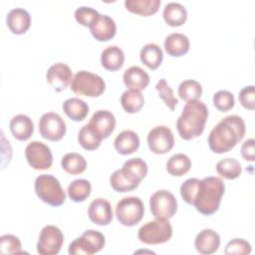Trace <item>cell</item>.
I'll return each mask as SVG.
<instances>
[{
    "instance_id": "cell-1",
    "label": "cell",
    "mask_w": 255,
    "mask_h": 255,
    "mask_svg": "<svg viewBox=\"0 0 255 255\" xmlns=\"http://www.w3.org/2000/svg\"><path fill=\"white\" fill-rule=\"evenodd\" d=\"M245 131V123L241 117L227 116L211 129L208 136L209 147L215 153L227 152L243 138Z\"/></svg>"
},
{
    "instance_id": "cell-2",
    "label": "cell",
    "mask_w": 255,
    "mask_h": 255,
    "mask_svg": "<svg viewBox=\"0 0 255 255\" xmlns=\"http://www.w3.org/2000/svg\"><path fill=\"white\" fill-rule=\"evenodd\" d=\"M207 118L208 110L203 102L199 100L187 102L176 122L178 134L185 140L199 136L204 130Z\"/></svg>"
},
{
    "instance_id": "cell-3",
    "label": "cell",
    "mask_w": 255,
    "mask_h": 255,
    "mask_svg": "<svg viewBox=\"0 0 255 255\" xmlns=\"http://www.w3.org/2000/svg\"><path fill=\"white\" fill-rule=\"evenodd\" d=\"M225 191L223 180L216 176H208L200 179L193 205L203 215H212L220 205Z\"/></svg>"
},
{
    "instance_id": "cell-4",
    "label": "cell",
    "mask_w": 255,
    "mask_h": 255,
    "mask_svg": "<svg viewBox=\"0 0 255 255\" xmlns=\"http://www.w3.org/2000/svg\"><path fill=\"white\" fill-rule=\"evenodd\" d=\"M35 192L43 202L51 206H60L66 199L60 181L52 174H41L35 179Z\"/></svg>"
},
{
    "instance_id": "cell-5",
    "label": "cell",
    "mask_w": 255,
    "mask_h": 255,
    "mask_svg": "<svg viewBox=\"0 0 255 255\" xmlns=\"http://www.w3.org/2000/svg\"><path fill=\"white\" fill-rule=\"evenodd\" d=\"M106 89L103 78L88 71H79L73 77L71 90L78 96L96 98L101 96Z\"/></svg>"
},
{
    "instance_id": "cell-6",
    "label": "cell",
    "mask_w": 255,
    "mask_h": 255,
    "mask_svg": "<svg viewBox=\"0 0 255 255\" xmlns=\"http://www.w3.org/2000/svg\"><path fill=\"white\" fill-rule=\"evenodd\" d=\"M172 236V227L168 219L155 218L143 224L137 233L140 242L148 245L167 242Z\"/></svg>"
},
{
    "instance_id": "cell-7",
    "label": "cell",
    "mask_w": 255,
    "mask_h": 255,
    "mask_svg": "<svg viewBox=\"0 0 255 255\" xmlns=\"http://www.w3.org/2000/svg\"><path fill=\"white\" fill-rule=\"evenodd\" d=\"M144 205L139 197L128 196L122 198L116 206V216L125 226H134L143 217Z\"/></svg>"
},
{
    "instance_id": "cell-8",
    "label": "cell",
    "mask_w": 255,
    "mask_h": 255,
    "mask_svg": "<svg viewBox=\"0 0 255 255\" xmlns=\"http://www.w3.org/2000/svg\"><path fill=\"white\" fill-rule=\"evenodd\" d=\"M105 236L93 229L85 231L69 245L71 255H92L101 251L105 246Z\"/></svg>"
},
{
    "instance_id": "cell-9",
    "label": "cell",
    "mask_w": 255,
    "mask_h": 255,
    "mask_svg": "<svg viewBox=\"0 0 255 255\" xmlns=\"http://www.w3.org/2000/svg\"><path fill=\"white\" fill-rule=\"evenodd\" d=\"M149 207L154 218L169 219L177 210V201L170 191L160 189L150 196Z\"/></svg>"
},
{
    "instance_id": "cell-10",
    "label": "cell",
    "mask_w": 255,
    "mask_h": 255,
    "mask_svg": "<svg viewBox=\"0 0 255 255\" xmlns=\"http://www.w3.org/2000/svg\"><path fill=\"white\" fill-rule=\"evenodd\" d=\"M63 242L62 231L55 225H46L40 232L37 251L41 255H56L60 252Z\"/></svg>"
},
{
    "instance_id": "cell-11",
    "label": "cell",
    "mask_w": 255,
    "mask_h": 255,
    "mask_svg": "<svg viewBox=\"0 0 255 255\" xmlns=\"http://www.w3.org/2000/svg\"><path fill=\"white\" fill-rule=\"evenodd\" d=\"M25 156L29 165L36 170L48 169L53 163V154L50 147L38 140L28 143L25 148Z\"/></svg>"
},
{
    "instance_id": "cell-12",
    "label": "cell",
    "mask_w": 255,
    "mask_h": 255,
    "mask_svg": "<svg viewBox=\"0 0 255 255\" xmlns=\"http://www.w3.org/2000/svg\"><path fill=\"white\" fill-rule=\"evenodd\" d=\"M66 130V123L60 115L49 112L40 118L39 131L44 138L51 141H58L64 137Z\"/></svg>"
},
{
    "instance_id": "cell-13",
    "label": "cell",
    "mask_w": 255,
    "mask_h": 255,
    "mask_svg": "<svg viewBox=\"0 0 255 255\" xmlns=\"http://www.w3.org/2000/svg\"><path fill=\"white\" fill-rule=\"evenodd\" d=\"M149 149L156 154H164L171 150L174 145V136L166 126H157L151 128L147 134Z\"/></svg>"
},
{
    "instance_id": "cell-14",
    "label": "cell",
    "mask_w": 255,
    "mask_h": 255,
    "mask_svg": "<svg viewBox=\"0 0 255 255\" xmlns=\"http://www.w3.org/2000/svg\"><path fill=\"white\" fill-rule=\"evenodd\" d=\"M46 80L56 92H62L72 83L73 74L68 65L60 62L52 65L48 69Z\"/></svg>"
},
{
    "instance_id": "cell-15",
    "label": "cell",
    "mask_w": 255,
    "mask_h": 255,
    "mask_svg": "<svg viewBox=\"0 0 255 255\" xmlns=\"http://www.w3.org/2000/svg\"><path fill=\"white\" fill-rule=\"evenodd\" d=\"M88 124L104 139L109 137L114 131L116 128V118L114 114L108 110H99L94 113Z\"/></svg>"
},
{
    "instance_id": "cell-16",
    "label": "cell",
    "mask_w": 255,
    "mask_h": 255,
    "mask_svg": "<svg viewBox=\"0 0 255 255\" xmlns=\"http://www.w3.org/2000/svg\"><path fill=\"white\" fill-rule=\"evenodd\" d=\"M88 215L92 222L102 226L110 224L114 216L111 203L104 198L94 199L90 203Z\"/></svg>"
},
{
    "instance_id": "cell-17",
    "label": "cell",
    "mask_w": 255,
    "mask_h": 255,
    "mask_svg": "<svg viewBox=\"0 0 255 255\" xmlns=\"http://www.w3.org/2000/svg\"><path fill=\"white\" fill-rule=\"evenodd\" d=\"M9 30L16 35L26 33L31 26V15L24 8L11 9L6 17Z\"/></svg>"
},
{
    "instance_id": "cell-18",
    "label": "cell",
    "mask_w": 255,
    "mask_h": 255,
    "mask_svg": "<svg viewBox=\"0 0 255 255\" xmlns=\"http://www.w3.org/2000/svg\"><path fill=\"white\" fill-rule=\"evenodd\" d=\"M93 37L100 41L105 42L113 39L117 32V25L114 19L108 15L100 14L97 21L90 27Z\"/></svg>"
},
{
    "instance_id": "cell-19",
    "label": "cell",
    "mask_w": 255,
    "mask_h": 255,
    "mask_svg": "<svg viewBox=\"0 0 255 255\" xmlns=\"http://www.w3.org/2000/svg\"><path fill=\"white\" fill-rule=\"evenodd\" d=\"M220 245V237L212 229H203L195 237L194 246L197 252L203 255H209L217 251Z\"/></svg>"
},
{
    "instance_id": "cell-20",
    "label": "cell",
    "mask_w": 255,
    "mask_h": 255,
    "mask_svg": "<svg viewBox=\"0 0 255 255\" xmlns=\"http://www.w3.org/2000/svg\"><path fill=\"white\" fill-rule=\"evenodd\" d=\"M110 183L112 187L118 192H128L135 189L140 180H138L135 176L131 175L125 168L117 169L110 177Z\"/></svg>"
},
{
    "instance_id": "cell-21",
    "label": "cell",
    "mask_w": 255,
    "mask_h": 255,
    "mask_svg": "<svg viewBox=\"0 0 255 255\" xmlns=\"http://www.w3.org/2000/svg\"><path fill=\"white\" fill-rule=\"evenodd\" d=\"M123 80L127 88L139 92L144 90L149 84L148 74L138 66H132L127 69L123 75Z\"/></svg>"
},
{
    "instance_id": "cell-22",
    "label": "cell",
    "mask_w": 255,
    "mask_h": 255,
    "mask_svg": "<svg viewBox=\"0 0 255 255\" xmlns=\"http://www.w3.org/2000/svg\"><path fill=\"white\" fill-rule=\"evenodd\" d=\"M10 130L13 136L18 140H27L31 137L34 131V124L26 115L14 116L9 124Z\"/></svg>"
},
{
    "instance_id": "cell-23",
    "label": "cell",
    "mask_w": 255,
    "mask_h": 255,
    "mask_svg": "<svg viewBox=\"0 0 255 255\" xmlns=\"http://www.w3.org/2000/svg\"><path fill=\"white\" fill-rule=\"evenodd\" d=\"M114 145L119 153L128 155L137 150L139 146V137L134 131L126 129L117 135Z\"/></svg>"
},
{
    "instance_id": "cell-24",
    "label": "cell",
    "mask_w": 255,
    "mask_h": 255,
    "mask_svg": "<svg viewBox=\"0 0 255 255\" xmlns=\"http://www.w3.org/2000/svg\"><path fill=\"white\" fill-rule=\"evenodd\" d=\"M164 50L172 57L185 55L189 50V39L181 33H171L164 40Z\"/></svg>"
},
{
    "instance_id": "cell-25",
    "label": "cell",
    "mask_w": 255,
    "mask_h": 255,
    "mask_svg": "<svg viewBox=\"0 0 255 255\" xmlns=\"http://www.w3.org/2000/svg\"><path fill=\"white\" fill-rule=\"evenodd\" d=\"M124 62L125 53L120 47L116 45L107 47L101 54V64L106 70L112 72L118 71L123 67Z\"/></svg>"
},
{
    "instance_id": "cell-26",
    "label": "cell",
    "mask_w": 255,
    "mask_h": 255,
    "mask_svg": "<svg viewBox=\"0 0 255 255\" xmlns=\"http://www.w3.org/2000/svg\"><path fill=\"white\" fill-rule=\"evenodd\" d=\"M162 17L167 25L171 27H178L185 23L187 19V11L180 3L169 2L163 8Z\"/></svg>"
},
{
    "instance_id": "cell-27",
    "label": "cell",
    "mask_w": 255,
    "mask_h": 255,
    "mask_svg": "<svg viewBox=\"0 0 255 255\" xmlns=\"http://www.w3.org/2000/svg\"><path fill=\"white\" fill-rule=\"evenodd\" d=\"M63 111L71 120L81 122L88 116L89 106L79 98H70L64 102Z\"/></svg>"
},
{
    "instance_id": "cell-28",
    "label": "cell",
    "mask_w": 255,
    "mask_h": 255,
    "mask_svg": "<svg viewBox=\"0 0 255 255\" xmlns=\"http://www.w3.org/2000/svg\"><path fill=\"white\" fill-rule=\"evenodd\" d=\"M140 61L150 70L157 69L162 60H163V53L161 48L153 43H149L144 45L139 53Z\"/></svg>"
},
{
    "instance_id": "cell-29",
    "label": "cell",
    "mask_w": 255,
    "mask_h": 255,
    "mask_svg": "<svg viewBox=\"0 0 255 255\" xmlns=\"http://www.w3.org/2000/svg\"><path fill=\"white\" fill-rule=\"evenodd\" d=\"M126 8L136 15L150 16L157 12L160 0H126Z\"/></svg>"
},
{
    "instance_id": "cell-30",
    "label": "cell",
    "mask_w": 255,
    "mask_h": 255,
    "mask_svg": "<svg viewBox=\"0 0 255 255\" xmlns=\"http://www.w3.org/2000/svg\"><path fill=\"white\" fill-rule=\"evenodd\" d=\"M121 105L127 113L135 114L143 107L144 98L139 91L128 89L122 94Z\"/></svg>"
},
{
    "instance_id": "cell-31",
    "label": "cell",
    "mask_w": 255,
    "mask_h": 255,
    "mask_svg": "<svg viewBox=\"0 0 255 255\" xmlns=\"http://www.w3.org/2000/svg\"><path fill=\"white\" fill-rule=\"evenodd\" d=\"M61 165L69 174H80L87 168V161L83 155L77 152H68L62 157Z\"/></svg>"
},
{
    "instance_id": "cell-32",
    "label": "cell",
    "mask_w": 255,
    "mask_h": 255,
    "mask_svg": "<svg viewBox=\"0 0 255 255\" xmlns=\"http://www.w3.org/2000/svg\"><path fill=\"white\" fill-rule=\"evenodd\" d=\"M191 167L190 158L184 153H176L169 157L166 162V170L172 176H182Z\"/></svg>"
},
{
    "instance_id": "cell-33",
    "label": "cell",
    "mask_w": 255,
    "mask_h": 255,
    "mask_svg": "<svg viewBox=\"0 0 255 255\" xmlns=\"http://www.w3.org/2000/svg\"><path fill=\"white\" fill-rule=\"evenodd\" d=\"M103 140V137L100 136L94 128L89 125L83 126L78 132V141L83 148L87 150L97 149Z\"/></svg>"
},
{
    "instance_id": "cell-34",
    "label": "cell",
    "mask_w": 255,
    "mask_h": 255,
    "mask_svg": "<svg viewBox=\"0 0 255 255\" xmlns=\"http://www.w3.org/2000/svg\"><path fill=\"white\" fill-rule=\"evenodd\" d=\"M91 190L92 186L90 181L84 178H79L69 184L67 192L71 200L75 202H82L90 196Z\"/></svg>"
},
{
    "instance_id": "cell-35",
    "label": "cell",
    "mask_w": 255,
    "mask_h": 255,
    "mask_svg": "<svg viewBox=\"0 0 255 255\" xmlns=\"http://www.w3.org/2000/svg\"><path fill=\"white\" fill-rule=\"evenodd\" d=\"M216 171L222 177L232 180L241 175L242 167L237 159L228 157L221 159L216 163Z\"/></svg>"
},
{
    "instance_id": "cell-36",
    "label": "cell",
    "mask_w": 255,
    "mask_h": 255,
    "mask_svg": "<svg viewBox=\"0 0 255 255\" xmlns=\"http://www.w3.org/2000/svg\"><path fill=\"white\" fill-rule=\"evenodd\" d=\"M178 96L185 102L198 100L202 95V87L195 80H185L178 86Z\"/></svg>"
},
{
    "instance_id": "cell-37",
    "label": "cell",
    "mask_w": 255,
    "mask_h": 255,
    "mask_svg": "<svg viewBox=\"0 0 255 255\" xmlns=\"http://www.w3.org/2000/svg\"><path fill=\"white\" fill-rule=\"evenodd\" d=\"M21 242L18 237L12 234H4L0 237V251L2 254H21Z\"/></svg>"
},
{
    "instance_id": "cell-38",
    "label": "cell",
    "mask_w": 255,
    "mask_h": 255,
    "mask_svg": "<svg viewBox=\"0 0 255 255\" xmlns=\"http://www.w3.org/2000/svg\"><path fill=\"white\" fill-rule=\"evenodd\" d=\"M100 13L92 8L87 6H81L75 11V18L77 22L85 27H91L99 18Z\"/></svg>"
},
{
    "instance_id": "cell-39",
    "label": "cell",
    "mask_w": 255,
    "mask_h": 255,
    "mask_svg": "<svg viewBox=\"0 0 255 255\" xmlns=\"http://www.w3.org/2000/svg\"><path fill=\"white\" fill-rule=\"evenodd\" d=\"M155 89L160 97V99L164 102V104L171 110L173 111L178 103L177 99L175 98V96L173 95V91L172 89L169 87V85L167 84L165 79H160L156 86Z\"/></svg>"
},
{
    "instance_id": "cell-40",
    "label": "cell",
    "mask_w": 255,
    "mask_h": 255,
    "mask_svg": "<svg viewBox=\"0 0 255 255\" xmlns=\"http://www.w3.org/2000/svg\"><path fill=\"white\" fill-rule=\"evenodd\" d=\"M123 167L127 169L129 173H131L133 176L138 178L140 181L147 174V164L143 159L139 157H133V158L128 159L123 164Z\"/></svg>"
},
{
    "instance_id": "cell-41",
    "label": "cell",
    "mask_w": 255,
    "mask_h": 255,
    "mask_svg": "<svg viewBox=\"0 0 255 255\" xmlns=\"http://www.w3.org/2000/svg\"><path fill=\"white\" fill-rule=\"evenodd\" d=\"M213 105L220 112H227L234 107V97L232 93L221 90L213 95Z\"/></svg>"
},
{
    "instance_id": "cell-42",
    "label": "cell",
    "mask_w": 255,
    "mask_h": 255,
    "mask_svg": "<svg viewBox=\"0 0 255 255\" xmlns=\"http://www.w3.org/2000/svg\"><path fill=\"white\" fill-rule=\"evenodd\" d=\"M200 179L198 178H188L180 186V195L182 199L190 205H193L196 191L199 185Z\"/></svg>"
},
{
    "instance_id": "cell-43",
    "label": "cell",
    "mask_w": 255,
    "mask_h": 255,
    "mask_svg": "<svg viewBox=\"0 0 255 255\" xmlns=\"http://www.w3.org/2000/svg\"><path fill=\"white\" fill-rule=\"evenodd\" d=\"M224 252L227 255H248L251 252V245L242 238H235L227 243Z\"/></svg>"
},
{
    "instance_id": "cell-44",
    "label": "cell",
    "mask_w": 255,
    "mask_h": 255,
    "mask_svg": "<svg viewBox=\"0 0 255 255\" xmlns=\"http://www.w3.org/2000/svg\"><path fill=\"white\" fill-rule=\"evenodd\" d=\"M240 104L247 110L253 111L255 109V87L246 86L239 92Z\"/></svg>"
},
{
    "instance_id": "cell-45",
    "label": "cell",
    "mask_w": 255,
    "mask_h": 255,
    "mask_svg": "<svg viewBox=\"0 0 255 255\" xmlns=\"http://www.w3.org/2000/svg\"><path fill=\"white\" fill-rule=\"evenodd\" d=\"M254 139L253 138H249L247 140H245L242 143L241 146V155L245 160L248 161H253L255 158V154H254Z\"/></svg>"
}]
</instances>
